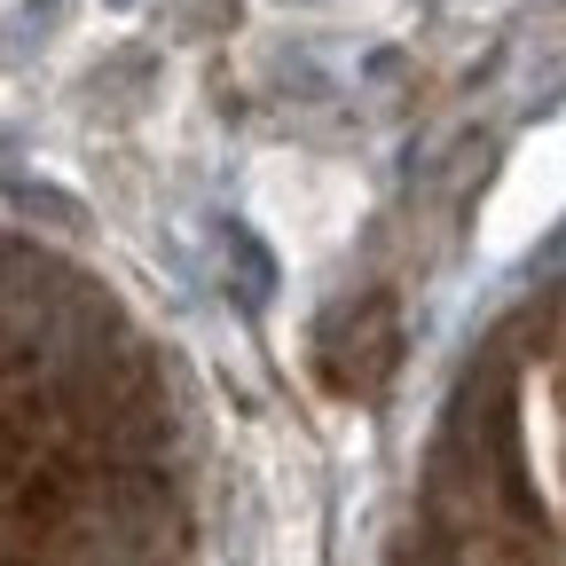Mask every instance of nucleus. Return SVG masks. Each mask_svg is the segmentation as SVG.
Instances as JSON below:
<instances>
[{"instance_id": "nucleus-1", "label": "nucleus", "mask_w": 566, "mask_h": 566, "mask_svg": "<svg viewBox=\"0 0 566 566\" xmlns=\"http://www.w3.org/2000/svg\"><path fill=\"white\" fill-rule=\"evenodd\" d=\"M197 417L126 292L0 221V566H197Z\"/></svg>"}, {"instance_id": "nucleus-2", "label": "nucleus", "mask_w": 566, "mask_h": 566, "mask_svg": "<svg viewBox=\"0 0 566 566\" xmlns=\"http://www.w3.org/2000/svg\"><path fill=\"white\" fill-rule=\"evenodd\" d=\"M378 566H566V244L457 354Z\"/></svg>"}]
</instances>
